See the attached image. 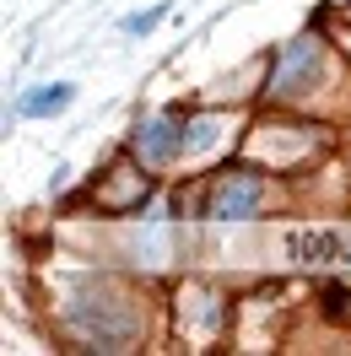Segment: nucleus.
Returning <instances> with one entry per match:
<instances>
[{"instance_id":"6","label":"nucleus","mask_w":351,"mask_h":356,"mask_svg":"<svg viewBox=\"0 0 351 356\" xmlns=\"http://www.w3.org/2000/svg\"><path fill=\"white\" fill-rule=\"evenodd\" d=\"M221 140V119H195V124H184V152L200 156V152H211Z\"/></svg>"},{"instance_id":"4","label":"nucleus","mask_w":351,"mask_h":356,"mask_svg":"<svg viewBox=\"0 0 351 356\" xmlns=\"http://www.w3.org/2000/svg\"><path fill=\"white\" fill-rule=\"evenodd\" d=\"M184 152V124H178L173 113H157V119H141V130H135V156L141 162H173Z\"/></svg>"},{"instance_id":"7","label":"nucleus","mask_w":351,"mask_h":356,"mask_svg":"<svg viewBox=\"0 0 351 356\" xmlns=\"http://www.w3.org/2000/svg\"><path fill=\"white\" fill-rule=\"evenodd\" d=\"M168 11H173V0H157V6H146V11H135V17H125V33H130V38H141V33H152V27L162 22Z\"/></svg>"},{"instance_id":"3","label":"nucleus","mask_w":351,"mask_h":356,"mask_svg":"<svg viewBox=\"0 0 351 356\" xmlns=\"http://www.w3.org/2000/svg\"><path fill=\"white\" fill-rule=\"evenodd\" d=\"M286 254L297 259V265H351V232H292L286 238Z\"/></svg>"},{"instance_id":"5","label":"nucleus","mask_w":351,"mask_h":356,"mask_svg":"<svg viewBox=\"0 0 351 356\" xmlns=\"http://www.w3.org/2000/svg\"><path fill=\"white\" fill-rule=\"evenodd\" d=\"M70 103H76V87H70V81H54V87L22 92V97H17V113H27V119H54V113L70 108Z\"/></svg>"},{"instance_id":"2","label":"nucleus","mask_w":351,"mask_h":356,"mask_svg":"<svg viewBox=\"0 0 351 356\" xmlns=\"http://www.w3.org/2000/svg\"><path fill=\"white\" fill-rule=\"evenodd\" d=\"M260 211V178L254 173H227L217 184V195L205 200V216L211 222H243Z\"/></svg>"},{"instance_id":"1","label":"nucleus","mask_w":351,"mask_h":356,"mask_svg":"<svg viewBox=\"0 0 351 356\" xmlns=\"http://www.w3.org/2000/svg\"><path fill=\"white\" fill-rule=\"evenodd\" d=\"M319 81V44L313 38H292V44L281 49V60H276V70H270V97H297V92H308Z\"/></svg>"}]
</instances>
